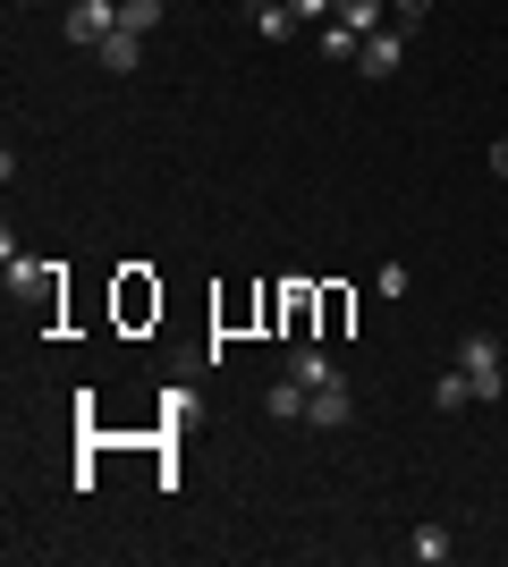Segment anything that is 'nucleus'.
<instances>
[{
  "label": "nucleus",
  "instance_id": "15",
  "mask_svg": "<svg viewBox=\"0 0 508 567\" xmlns=\"http://www.w3.org/2000/svg\"><path fill=\"white\" fill-rule=\"evenodd\" d=\"M491 169H500V178H508V144H491Z\"/></svg>",
  "mask_w": 508,
  "mask_h": 567
},
{
  "label": "nucleus",
  "instance_id": "1",
  "mask_svg": "<svg viewBox=\"0 0 508 567\" xmlns=\"http://www.w3.org/2000/svg\"><path fill=\"white\" fill-rule=\"evenodd\" d=\"M458 373L475 381V406H500V390H508V364H500V339L491 331H475V339H458Z\"/></svg>",
  "mask_w": 508,
  "mask_h": 567
},
{
  "label": "nucleus",
  "instance_id": "16",
  "mask_svg": "<svg viewBox=\"0 0 508 567\" xmlns=\"http://www.w3.org/2000/svg\"><path fill=\"white\" fill-rule=\"evenodd\" d=\"M255 9H271V0H255Z\"/></svg>",
  "mask_w": 508,
  "mask_h": 567
},
{
  "label": "nucleus",
  "instance_id": "5",
  "mask_svg": "<svg viewBox=\"0 0 508 567\" xmlns=\"http://www.w3.org/2000/svg\"><path fill=\"white\" fill-rule=\"evenodd\" d=\"M94 60H102L111 76H127L136 60H145V34H127V25H120V34H102V43H94Z\"/></svg>",
  "mask_w": 508,
  "mask_h": 567
},
{
  "label": "nucleus",
  "instance_id": "12",
  "mask_svg": "<svg viewBox=\"0 0 508 567\" xmlns=\"http://www.w3.org/2000/svg\"><path fill=\"white\" fill-rule=\"evenodd\" d=\"M255 25H263L271 43H289V25H297V9H289V0H271V9H255Z\"/></svg>",
  "mask_w": 508,
  "mask_h": 567
},
{
  "label": "nucleus",
  "instance_id": "6",
  "mask_svg": "<svg viewBox=\"0 0 508 567\" xmlns=\"http://www.w3.org/2000/svg\"><path fill=\"white\" fill-rule=\"evenodd\" d=\"M271 415H280V424H305V406H314V390H305V381H289V373H280V381H271Z\"/></svg>",
  "mask_w": 508,
  "mask_h": 567
},
{
  "label": "nucleus",
  "instance_id": "11",
  "mask_svg": "<svg viewBox=\"0 0 508 567\" xmlns=\"http://www.w3.org/2000/svg\"><path fill=\"white\" fill-rule=\"evenodd\" d=\"M120 25L127 34H153V25H162V0H120Z\"/></svg>",
  "mask_w": 508,
  "mask_h": 567
},
{
  "label": "nucleus",
  "instance_id": "4",
  "mask_svg": "<svg viewBox=\"0 0 508 567\" xmlns=\"http://www.w3.org/2000/svg\"><path fill=\"white\" fill-rule=\"evenodd\" d=\"M348 415H356V390H348V381H322V390H314V406H305V424H348Z\"/></svg>",
  "mask_w": 508,
  "mask_h": 567
},
{
  "label": "nucleus",
  "instance_id": "14",
  "mask_svg": "<svg viewBox=\"0 0 508 567\" xmlns=\"http://www.w3.org/2000/svg\"><path fill=\"white\" fill-rule=\"evenodd\" d=\"M289 9H297V18H331L339 0H289Z\"/></svg>",
  "mask_w": 508,
  "mask_h": 567
},
{
  "label": "nucleus",
  "instance_id": "8",
  "mask_svg": "<svg viewBox=\"0 0 508 567\" xmlns=\"http://www.w3.org/2000/svg\"><path fill=\"white\" fill-rule=\"evenodd\" d=\"M407 559H415V567H440V559H449V525H415Z\"/></svg>",
  "mask_w": 508,
  "mask_h": 567
},
{
  "label": "nucleus",
  "instance_id": "10",
  "mask_svg": "<svg viewBox=\"0 0 508 567\" xmlns=\"http://www.w3.org/2000/svg\"><path fill=\"white\" fill-rule=\"evenodd\" d=\"M433 406H440V415H458V406H475V381H466V373H440V381H433Z\"/></svg>",
  "mask_w": 508,
  "mask_h": 567
},
{
  "label": "nucleus",
  "instance_id": "2",
  "mask_svg": "<svg viewBox=\"0 0 508 567\" xmlns=\"http://www.w3.org/2000/svg\"><path fill=\"white\" fill-rule=\"evenodd\" d=\"M398 69H407V25H382V34H364V43H356V76L382 85V76H398Z\"/></svg>",
  "mask_w": 508,
  "mask_h": 567
},
{
  "label": "nucleus",
  "instance_id": "3",
  "mask_svg": "<svg viewBox=\"0 0 508 567\" xmlns=\"http://www.w3.org/2000/svg\"><path fill=\"white\" fill-rule=\"evenodd\" d=\"M102 34H120V0H76V9H69V43L94 51Z\"/></svg>",
  "mask_w": 508,
  "mask_h": 567
},
{
  "label": "nucleus",
  "instance_id": "9",
  "mask_svg": "<svg viewBox=\"0 0 508 567\" xmlns=\"http://www.w3.org/2000/svg\"><path fill=\"white\" fill-rule=\"evenodd\" d=\"M331 18L348 25V34H382V0H339Z\"/></svg>",
  "mask_w": 508,
  "mask_h": 567
},
{
  "label": "nucleus",
  "instance_id": "13",
  "mask_svg": "<svg viewBox=\"0 0 508 567\" xmlns=\"http://www.w3.org/2000/svg\"><path fill=\"white\" fill-rule=\"evenodd\" d=\"M390 9H398V25H424V18H433V0H390Z\"/></svg>",
  "mask_w": 508,
  "mask_h": 567
},
{
  "label": "nucleus",
  "instance_id": "7",
  "mask_svg": "<svg viewBox=\"0 0 508 567\" xmlns=\"http://www.w3.org/2000/svg\"><path fill=\"white\" fill-rule=\"evenodd\" d=\"M289 381H305V390H322V381H339V364L322 348H289Z\"/></svg>",
  "mask_w": 508,
  "mask_h": 567
}]
</instances>
